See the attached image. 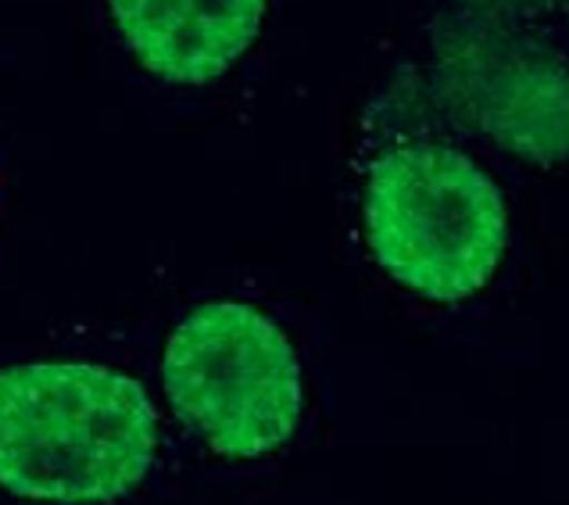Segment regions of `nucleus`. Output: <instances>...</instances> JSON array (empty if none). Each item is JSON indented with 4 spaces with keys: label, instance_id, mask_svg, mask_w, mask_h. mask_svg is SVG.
Masks as SVG:
<instances>
[{
    "label": "nucleus",
    "instance_id": "f03ea898",
    "mask_svg": "<svg viewBox=\"0 0 569 505\" xmlns=\"http://www.w3.org/2000/svg\"><path fill=\"white\" fill-rule=\"evenodd\" d=\"M362 219L380 269L430 301L480 295L509 244L495 179L448 143L383 151L366 179Z\"/></svg>",
    "mask_w": 569,
    "mask_h": 505
},
{
    "label": "nucleus",
    "instance_id": "39448f33",
    "mask_svg": "<svg viewBox=\"0 0 569 505\" xmlns=\"http://www.w3.org/2000/svg\"><path fill=\"white\" fill-rule=\"evenodd\" d=\"M266 8L269 0H108L129 51L176 87L230 72L262 32Z\"/></svg>",
    "mask_w": 569,
    "mask_h": 505
},
{
    "label": "nucleus",
    "instance_id": "7ed1b4c3",
    "mask_svg": "<svg viewBox=\"0 0 569 505\" xmlns=\"http://www.w3.org/2000/svg\"><path fill=\"white\" fill-rule=\"evenodd\" d=\"M161 380L172 413L226 459H258L298 430V351L243 301H208L183 316L166 345Z\"/></svg>",
    "mask_w": 569,
    "mask_h": 505
},
{
    "label": "nucleus",
    "instance_id": "423d86ee",
    "mask_svg": "<svg viewBox=\"0 0 569 505\" xmlns=\"http://www.w3.org/2000/svg\"><path fill=\"white\" fill-rule=\"evenodd\" d=\"M462 4L477 8L480 14H495V11H509V8H533V4H548V0H462Z\"/></svg>",
    "mask_w": 569,
    "mask_h": 505
},
{
    "label": "nucleus",
    "instance_id": "f257e3e1",
    "mask_svg": "<svg viewBox=\"0 0 569 505\" xmlns=\"http://www.w3.org/2000/svg\"><path fill=\"white\" fill-rule=\"evenodd\" d=\"M154 405L133 377L93 363L0 369V487L43 502H116L148 477Z\"/></svg>",
    "mask_w": 569,
    "mask_h": 505
},
{
    "label": "nucleus",
    "instance_id": "20e7f679",
    "mask_svg": "<svg viewBox=\"0 0 569 505\" xmlns=\"http://www.w3.org/2000/svg\"><path fill=\"white\" fill-rule=\"evenodd\" d=\"M433 79L445 101L501 148L551 166L569 158V65L498 14L433 26Z\"/></svg>",
    "mask_w": 569,
    "mask_h": 505
}]
</instances>
